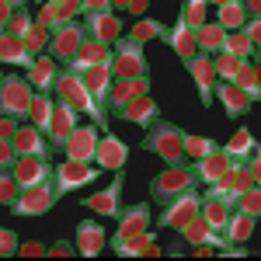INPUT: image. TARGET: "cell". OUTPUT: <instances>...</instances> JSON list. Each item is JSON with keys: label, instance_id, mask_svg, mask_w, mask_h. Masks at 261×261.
<instances>
[{"label": "cell", "instance_id": "obj_54", "mask_svg": "<svg viewBox=\"0 0 261 261\" xmlns=\"http://www.w3.org/2000/svg\"><path fill=\"white\" fill-rule=\"evenodd\" d=\"M7 21H11V4H7V0H0V32L7 28Z\"/></svg>", "mask_w": 261, "mask_h": 261}, {"label": "cell", "instance_id": "obj_4", "mask_svg": "<svg viewBox=\"0 0 261 261\" xmlns=\"http://www.w3.org/2000/svg\"><path fill=\"white\" fill-rule=\"evenodd\" d=\"M185 188H195V174H192V164H167L157 178L150 181V199L157 205H167V202L181 195Z\"/></svg>", "mask_w": 261, "mask_h": 261}, {"label": "cell", "instance_id": "obj_22", "mask_svg": "<svg viewBox=\"0 0 261 261\" xmlns=\"http://www.w3.org/2000/svg\"><path fill=\"white\" fill-rule=\"evenodd\" d=\"M213 98L223 105V112H226L230 119H244V115L251 112V105H254V101L247 98L237 84H230V81H216V87H213Z\"/></svg>", "mask_w": 261, "mask_h": 261}, {"label": "cell", "instance_id": "obj_32", "mask_svg": "<svg viewBox=\"0 0 261 261\" xmlns=\"http://www.w3.org/2000/svg\"><path fill=\"white\" fill-rule=\"evenodd\" d=\"M220 233L230 244H247V241H251V233H254V216H247V213H237V209H233Z\"/></svg>", "mask_w": 261, "mask_h": 261}, {"label": "cell", "instance_id": "obj_26", "mask_svg": "<svg viewBox=\"0 0 261 261\" xmlns=\"http://www.w3.org/2000/svg\"><path fill=\"white\" fill-rule=\"evenodd\" d=\"M56 77H60V63L53 60V56H35V60L24 66V81L32 84L35 91H53V84H56Z\"/></svg>", "mask_w": 261, "mask_h": 261}, {"label": "cell", "instance_id": "obj_53", "mask_svg": "<svg viewBox=\"0 0 261 261\" xmlns=\"http://www.w3.org/2000/svg\"><path fill=\"white\" fill-rule=\"evenodd\" d=\"M87 11H108V0H81V14Z\"/></svg>", "mask_w": 261, "mask_h": 261}, {"label": "cell", "instance_id": "obj_18", "mask_svg": "<svg viewBox=\"0 0 261 261\" xmlns=\"http://www.w3.org/2000/svg\"><path fill=\"white\" fill-rule=\"evenodd\" d=\"M185 70L192 73V81L199 87V101L209 108L213 105V87H216V70H213V56H205V53H195L192 60L185 63Z\"/></svg>", "mask_w": 261, "mask_h": 261}, {"label": "cell", "instance_id": "obj_46", "mask_svg": "<svg viewBox=\"0 0 261 261\" xmlns=\"http://www.w3.org/2000/svg\"><path fill=\"white\" fill-rule=\"evenodd\" d=\"M14 251H18V233L7 230V226H0V258H11Z\"/></svg>", "mask_w": 261, "mask_h": 261}, {"label": "cell", "instance_id": "obj_14", "mask_svg": "<svg viewBox=\"0 0 261 261\" xmlns=\"http://www.w3.org/2000/svg\"><path fill=\"white\" fill-rule=\"evenodd\" d=\"M140 94H150V73H140V77H112L105 108H108V112H119L125 101L140 98Z\"/></svg>", "mask_w": 261, "mask_h": 261}, {"label": "cell", "instance_id": "obj_9", "mask_svg": "<svg viewBox=\"0 0 261 261\" xmlns=\"http://www.w3.org/2000/svg\"><path fill=\"white\" fill-rule=\"evenodd\" d=\"M122 185H125V171H115V178L108 188H101L94 195H84L81 205L91 209L94 216H108V220H119V209H122Z\"/></svg>", "mask_w": 261, "mask_h": 261}, {"label": "cell", "instance_id": "obj_34", "mask_svg": "<svg viewBox=\"0 0 261 261\" xmlns=\"http://www.w3.org/2000/svg\"><path fill=\"white\" fill-rule=\"evenodd\" d=\"M223 35H226V28L216 24V21H205L202 28H195V49L205 53V56H216L223 45Z\"/></svg>", "mask_w": 261, "mask_h": 261}, {"label": "cell", "instance_id": "obj_56", "mask_svg": "<svg viewBox=\"0 0 261 261\" xmlns=\"http://www.w3.org/2000/svg\"><path fill=\"white\" fill-rule=\"evenodd\" d=\"M125 4H129V0H108V11L119 14V11H125Z\"/></svg>", "mask_w": 261, "mask_h": 261}, {"label": "cell", "instance_id": "obj_44", "mask_svg": "<svg viewBox=\"0 0 261 261\" xmlns=\"http://www.w3.org/2000/svg\"><path fill=\"white\" fill-rule=\"evenodd\" d=\"M28 24H32V11H28V7H14V11H11V21H7V28H4V32H11V35H24V32H28Z\"/></svg>", "mask_w": 261, "mask_h": 261}, {"label": "cell", "instance_id": "obj_42", "mask_svg": "<svg viewBox=\"0 0 261 261\" xmlns=\"http://www.w3.org/2000/svg\"><path fill=\"white\" fill-rule=\"evenodd\" d=\"M205 11H209V0H185V4H181V21L195 32V28H202V24L209 21Z\"/></svg>", "mask_w": 261, "mask_h": 261}, {"label": "cell", "instance_id": "obj_24", "mask_svg": "<svg viewBox=\"0 0 261 261\" xmlns=\"http://www.w3.org/2000/svg\"><path fill=\"white\" fill-rule=\"evenodd\" d=\"M178 233H181V241L188 244V247H195V244H209V247H213L216 254H220L223 247L230 244L226 237H223V233H216V230H209L202 216H192V220L185 223V226H178Z\"/></svg>", "mask_w": 261, "mask_h": 261}, {"label": "cell", "instance_id": "obj_10", "mask_svg": "<svg viewBox=\"0 0 261 261\" xmlns=\"http://www.w3.org/2000/svg\"><path fill=\"white\" fill-rule=\"evenodd\" d=\"M87 39V32H84V24L81 21H66L63 28H56L53 32V39H49V45H45V53L53 56L56 63H66L77 56V49H81V42Z\"/></svg>", "mask_w": 261, "mask_h": 261}, {"label": "cell", "instance_id": "obj_52", "mask_svg": "<svg viewBox=\"0 0 261 261\" xmlns=\"http://www.w3.org/2000/svg\"><path fill=\"white\" fill-rule=\"evenodd\" d=\"M241 7L247 18H261V0H241Z\"/></svg>", "mask_w": 261, "mask_h": 261}, {"label": "cell", "instance_id": "obj_36", "mask_svg": "<svg viewBox=\"0 0 261 261\" xmlns=\"http://www.w3.org/2000/svg\"><path fill=\"white\" fill-rule=\"evenodd\" d=\"M220 150H226L233 161H244L247 153H254V150H258V146H254V133H251L247 125H241V129L226 140V146H220Z\"/></svg>", "mask_w": 261, "mask_h": 261}, {"label": "cell", "instance_id": "obj_60", "mask_svg": "<svg viewBox=\"0 0 261 261\" xmlns=\"http://www.w3.org/2000/svg\"><path fill=\"white\" fill-rule=\"evenodd\" d=\"M0 77H4V63H0Z\"/></svg>", "mask_w": 261, "mask_h": 261}, {"label": "cell", "instance_id": "obj_35", "mask_svg": "<svg viewBox=\"0 0 261 261\" xmlns=\"http://www.w3.org/2000/svg\"><path fill=\"white\" fill-rule=\"evenodd\" d=\"M53 105H56V101L49 98L45 91H35V94H32V105H28V122H32L35 129H42V133H45L49 119H53Z\"/></svg>", "mask_w": 261, "mask_h": 261}, {"label": "cell", "instance_id": "obj_37", "mask_svg": "<svg viewBox=\"0 0 261 261\" xmlns=\"http://www.w3.org/2000/svg\"><path fill=\"white\" fill-rule=\"evenodd\" d=\"M49 39H53V32H49L45 24H39L35 18H32V24H28V32L21 35L24 49H28L32 56H42V53H45V45H49Z\"/></svg>", "mask_w": 261, "mask_h": 261}, {"label": "cell", "instance_id": "obj_3", "mask_svg": "<svg viewBox=\"0 0 261 261\" xmlns=\"http://www.w3.org/2000/svg\"><path fill=\"white\" fill-rule=\"evenodd\" d=\"M112 77H140V73H150V63H146V53L136 39L129 35H119L112 42V63H108Z\"/></svg>", "mask_w": 261, "mask_h": 261}, {"label": "cell", "instance_id": "obj_48", "mask_svg": "<svg viewBox=\"0 0 261 261\" xmlns=\"http://www.w3.org/2000/svg\"><path fill=\"white\" fill-rule=\"evenodd\" d=\"M18 161V153H14V146L11 140H0V171H11V164Z\"/></svg>", "mask_w": 261, "mask_h": 261}, {"label": "cell", "instance_id": "obj_51", "mask_svg": "<svg viewBox=\"0 0 261 261\" xmlns=\"http://www.w3.org/2000/svg\"><path fill=\"white\" fill-rule=\"evenodd\" d=\"M14 129H18V119L0 115V140H11V136H14Z\"/></svg>", "mask_w": 261, "mask_h": 261}, {"label": "cell", "instance_id": "obj_38", "mask_svg": "<svg viewBox=\"0 0 261 261\" xmlns=\"http://www.w3.org/2000/svg\"><path fill=\"white\" fill-rule=\"evenodd\" d=\"M244 21H247V14H244L241 0H230V4L216 7V24H223L226 32H237V28H244Z\"/></svg>", "mask_w": 261, "mask_h": 261}, {"label": "cell", "instance_id": "obj_13", "mask_svg": "<svg viewBox=\"0 0 261 261\" xmlns=\"http://www.w3.org/2000/svg\"><path fill=\"white\" fill-rule=\"evenodd\" d=\"M81 24H84V32H87V39L105 42V45H112L122 35V18L115 11H87Z\"/></svg>", "mask_w": 261, "mask_h": 261}, {"label": "cell", "instance_id": "obj_40", "mask_svg": "<svg viewBox=\"0 0 261 261\" xmlns=\"http://www.w3.org/2000/svg\"><path fill=\"white\" fill-rule=\"evenodd\" d=\"M233 209H237V213H247V216H254V220H258V216H261V185H247L241 195L233 199Z\"/></svg>", "mask_w": 261, "mask_h": 261}, {"label": "cell", "instance_id": "obj_27", "mask_svg": "<svg viewBox=\"0 0 261 261\" xmlns=\"http://www.w3.org/2000/svg\"><path fill=\"white\" fill-rule=\"evenodd\" d=\"M77 77H81V84L87 87V94L94 98V105L105 108L108 87H112V70H108V66H84V70H77Z\"/></svg>", "mask_w": 261, "mask_h": 261}, {"label": "cell", "instance_id": "obj_30", "mask_svg": "<svg viewBox=\"0 0 261 261\" xmlns=\"http://www.w3.org/2000/svg\"><path fill=\"white\" fill-rule=\"evenodd\" d=\"M35 60L28 49H24V42L21 35H11V32H0V63H11V66H28V63Z\"/></svg>", "mask_w": 261, "mask_h": 261}, {"label": "cell", "instance_id": "obj_50", "mask_svg": "<svg viewBox=\"0 0 261 261\" xmlns=\"http://www.w3.org/2000/svg\"><path fill=\"white\" fill-rule=\"evenodd\" d=\"M241 32H244V35H247L251 42H254V45H261V18H247Z\"/></svg>", "mask_w": 261, "mask_h": 261}, {"label": "cell", "instance_id": "obj_57", "mask_svg": "<svg viewBox=\"0 0 261 261\" xmlns=\"http://www.w3.org/2000/svg\"><path fill=\"white\" fill-rule=\"evenodd\" d=\"M7 4H11V11H14V7H24L28 0H7Z\"/></svg>", "mask_w": 261, "mask_h": 261}, {"label": "cell", "instance_id": "obj_29", "mask_svg": "<svg viewBox=\"0 0 261 261\" xmlns=\"http://www.w3.org/2000/svg\"><path fill=\"white\" fill-rule=\"evenodd\" d=\"M244 94L251 101H261V70H258V60H241V66H237V73H233V81Z\"/></svg>", "mask_w": 261, "mask_h": 261}, {"label": "cell", "instance_id": "obj_31", "mask_svg": "<svg viewBox=\"0 0 261 261\" xmlns=\"http://www.w3.org/2000/svg\"><path fill=\"white\" fill-rule=\"evenodd\" d=\"M230 213H233V202H226V199H205V195H202L199 216L205 220L209 230H216V233H220L223 226H226V220H230Z\"/></svg>", "mask_w": 261, "mask_h": 261}, {"label": "cell", "instance_id": "obj_19", "mask_svg": "<svg viewBox=\"0 0 261 261\" xmlns=\"http://www.w3.org/2000/svg\"><path fill=\"white\" fill-rule=\"evenodd\" d=\"M125 161H129V146L115 133H101L98 150H94V164H98L101 171H122Z\"/></svg>", "mask_w": 261, "mask_h": 261}, {"label": "cell", "instance_id": "obj_21", "mask_svg": "<svg viewBox=\"0 0 261 261\" xmlns=\"http://www.w3.org/2000/svg\"><path fill=\"white\" fill-rule=\"evenodd\" d=\"M11 174L18 181V188H32V185H42L53 178V164L42 157H18L11 164Z\"/></svg>", "mask_w": 261, "mask_h": 261}, {"label": "cell", "instance_id": "obj_7", "mask_svg": "<svg viewBox=\"0 0 261 261\" xmlns=\"http://www.w3.org/2000/svg\"><path fill=\"white\" fill-rule=\"evenodd\" d=\"M101 174L98 164H84V161H63L60 167H53V188L56 195H66V192H77V188H87L91 181Z\"/></svg>", "mask_w": 261, "mask_h": 261}, {"label": "cell", "instance_id": "obj_12", "mask_svg": "<svg viewBox=\"0 0 261 261\" xmlns=\"http://www.w3.org/2000/svg\"><path fill=\"white\" fill-rule=\"evenodd\" d=\"M11 146H14L18 157H42V161H49V153H53L45 133L35 129L32 122H24V125L18 122V129H14V136H11Z\"/></svg>", "mask_w": 261, "mask_h": 261}, {"label": "cell", "instance_id": "obj_58", "mask_svg": "<svg viewBox=\"0 0 261 261\" xmlns=\"http://www.w3.org/2000/svg\"><path fill=\"white\" fill-rule=\"evenodd\" d=\"M223 4H230V0H209V7H223Z\"/></svg>", "mask_w": 261, "mask_h": 261}, {"label": "cell", "instance_id": "obj_15", "mask_svg": "<svg viewBox=\"0 0 261 261\" xmlns=\"http://www.w3.org/2000/svg\"><path fill=\"white\" fill-rule=\"evenodd\" d=\"M77 119H81V112L70 108L66 101H56V105H53V119H49V125H45V140H49L53 150H63L66 136L77 129Z\"/></svg>", "mask_w": 261, "mask_h": 261}, {"label": "cell", "instance_id": "obj_49", "mask_svg": "<svg viewBox=\"0 0 261 261\" xmlns=\"http://www.w3.org/2000/svg\"><path fill=\"white\" fill-rule=\"evenodd\" d=\"M45 254H49V258H70V254H77V247L70 241H56L53 247H45Z\"/></svg>", "mask_w": 261, "mask_h": 261}, {"label": "cell", "instance_id": "obj_5", "mask_svg": "<svg viewBox=\"0 0 261 261\" xmlns=\"http://www.w3.org/2000/svg\"><path fill=\"white\" fill-rule=\"evenodd\" d=\"M32 94H35V87L24 81V77L4 73V77H0V115H11V119H18V122L28 119Z\"/></svg>", "mask_w": 261, "mask_h": 261}, {"label": "cell", "instance_id": "obj_2", "mask_svg": "<svg viewBox=\"0 0 261 261\" xmlns=\"http://www.w3.org/2000/svg\"><path fill=\"white\" fill-rule=\"evenodd\" d=\"M181 136L185 129H178L174 122H164V119H153L146 125V136H143V150L146 153H157L164 164H181L185 161V150H181Z\"/></svg>", "mask_w": 261, "mask_h": 261}, {"label": "cell", "instance_id": "obj_6", "mask_svg": "<svg viewBox=\"0 0 261 261\" xmlns=\"http://www.w3.org/2000/svg\"><path fill=\"white\" fill-rule=\"evenodd\" d=\"M56 188H53V178L42 181V185H32V188H21L18 199L11 202V213L14 216H45L53 205H56Z\"/></svg>", "mask_w": 261, "mask_h": 261}, {"label": "cell", "instance_id": "obj_33", "mask_svg": "<svg viewBox=\"0 0 261 261\" xmlns=\"http://www.w3.org/2000/svg\"><path fill=\"white\" fill-rule=\"evenodd\" d=\"M220 53H230L233 60H258V45L247 39L241 28H237V32H226V35H223Z\"/></svg>", "mask_w": 261, "mask_h": 261}, {"label": "cell", "instance_id": "obj_39", "mask_svg": "<svg viewBox=\"0 0 261 261\" xmlns=\"http://www.w3.org/2000/svg\"><path fill=\"white\" fill-rule=\"evenodd\" d=\"M164 32H167V24L157 18H140L133 28H129V39H136L143 45V42H150V39H164Z\"/></svg>", "mask_w": 261, "mask_h": 261}, {"label": "cell", "instance_id": "obj_28", "mask_svg": "<svg viewBox=\"0 0 261 261\" xmlns=\"http://www.w3.org/2000/svg\"><path fill=\"white\" fill-rule=\"evenodd\" d=\"M164 42H167V45L178 53L181 63H188L195 53H199V49H195V32H192V28H188L181 18H178V24H171V28L164 32Z\"/></svg>", "mask_w": 261, "mask_h": 261}, {"label": "cell", "instance_id": "obj_47", "mask_svg": "<svg viewBox=\"0 0 261 261\" xmlns=\"http://www.w3.org/2000/svg\"><path fill=\"white\" fill-rule=\"evenodd\" d=\"M18 258H42L45 254V244L39 241H18V251H14Z\"/></svg>", "mask_w": 261, "mask_h": 261}, {"label": "cell", "instance_id": "obj_55", "mask_svg": "<svg viewBox=\"0 0 261 261\" xmlns=\"http://www.w3.org/2000/svg\"><path fill=\"white\" fill-rule=\"evenodd\" d=\"M125 11H129V14H140V18H143V11H146V0H129V4H125Z\"/></svg>", "mask_w": 261, "mask_h": 261}, {"label": "cell", "instance_id": "obj_45", "mask_svg": "<svg viewBox=\"0 0 261 261\" xmlns=\"http://www.w3.org/2000/svg\"><path fill=\"white\" fill-rule=\"evenodd\" d=\"M18 181H14V174L11 171H0V205H7L11 209V202L18 199Z\"/></svg>", "mask_w": 261, "mask_h": 261}, {"label": "cell", "instance_id": "obj_16", "mask_svg": "<svg viewBox=\"0 0 261 261\" xmlns=\"http://www.w3.org/2000/svg\"><path fill=\"white\" fill-rule=\"evenodd\" d=\"M108 247H112V254H119V258H161L164 254V247L157 244V233H153V230L133 233V237L115 241V244H108Z\"/></svg>", "mask_w": 261, "mask_h": 261}, {"label": "cell", "instance_id": "obj_43", "mask_svg": "<svg viewBox=\"0 0 261 261\" xmlns=\"http://www.w3.org/2000/svg\"><path fill=\"white\" fill-rule=\"evenodd\" d=\"M237 66H241V60H233L230 53H216V56H213V70H216V81H233Z\"/></svg>", "mask_w": 261, "mask_h": 261}, {"label": "cell", "instance_id": "obj_23", "mask_svg": "<svg viewBox=\"0 0 261 261\" xmlns=\"http://www.w3.org/2000/svg\"><path fill=\"white\" fill-rule=\"evenodd\" d=\"M77 254L81 258H98L101 251L108 247V233H105V226L101 223H94V220H84V223H77Z\"/></svg>", "mask_w": 261, "mask_h": 261}, {"label": "cell", "instance_id": "obj_17", "mask_svg": "<svg viewBox=\"0 0 261 261\" xmlns=\"http://www.w3.org/2000/svg\"><path fill=\"white\" fill-rule=\"evenodd\" d=\"M233 157L226 153V150H213V153H205L202 161H192V174H195V185H213V181H220L230 167H233Z\"/></svg>", "mask_w": 261, "mask_h": 261}, {"label": "cell", "instance_id": "obj_8", "mask_svg": "<svg viewBox=\"0 0 261 261\" xmlns=\"http://www.w3.org/2000/svg\"><path fill=\"white\" fill-rule=\"evenodd\" d=\"M199 205H202V195L195 192V188H185L181 195H174V199L164 205L157 226H164V230H178V226H185L192 216H199Z\"/></svg>", "mask_w": 261, "mask_h": 261}, {"label": "cell", "instance_id": "obj_1", "mask_svg": "<svg viewBox=\"0 0 261 261\" xmlns=\"http://www.w3.org/2000/svg\"><path fill=\"white\" fill-rule=\"evenodd\" d=\"M53 91H56V101H66L70 108H77L81 115H87V119L94 122L101 133H108V115H105V108H101V105H94V98L87 94V87L81 84V77H77V73L60 70V77H56V84H53Z\"/></svg>", "mask_w": 261, "mask_h": 261}, {"label": "cell", "instance_id": "obj_11", "mask_svg": "<svg viewBox=\"0 0 261 261\" xmlns=\"http://www.w3.org/2000/svg\"><path fill=\"white\" fill-rule=\"evenodd\" d=\"M98 140H101V129L91 122V125H81L77 122V129L66 136L63 143V153H66V161H84V164H94V150H98Z\"/></svg>", "mask_w": 261, "mask_h": 261}, {"label": "cell", "instance_id": "obj_59", "mask_svg": "<svg viewBox=\"0 0 261 261\" xmlns=\"http://www.w3.org/2000/svg\"><path fill=\"white\" fill-rule=\"evenodd\" d=\"M42 4H60V0H42Z\"/></svg>", "mask_w": 261, "mask_h": 261}, {"label": "cell", "instance_id": "obj_25", "mask_svg": "<svg viewBox=\"0 0 261 261\" xmlns=\"http://www.w3.org/2000/svg\"><path fill=\"white\" fill-rule=\"evenodd\" d=\"M122 122H133V125H140V129H146L150 122L161 115V105L150 98V94H140V98H133V101H125L119 112H115Z\"/></svg>", "mask_w": 261, "mask_h": 261}, {"label": "cell", "instance_id": "obj_20", "mask_svg": "<svg viewBox=\"0 0 261 261\" xmlns=\"http://www.w3.org/2000/svg\"><path fill=\"white\" fill-rule=\"evenodd\" d=\"M143 230H150V205L146 202H136V205H122L119 209V230L112 233V241H125V237H133V233H143Z\"/></svg>", "mask_w": 261, "mask_h": 261}, {"label": "cell", "instance_id": "obj_41", "mask_svg": "<svg viewBox=\"0 0 261 261\" xmlns=\"http://www.w3.org/2000/svg\"><path fill=\"white\" fill-rule=\"evenodd\" d=\"M181 150H185V157H192V161H202L205 153H213V150H216V143L209 140V136L185 133V136H181Z\"/></svg>", "mask_w": 261, "mask_h": 261}]
</instances>
